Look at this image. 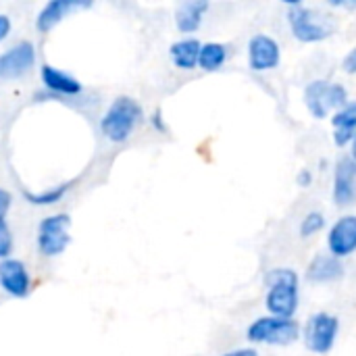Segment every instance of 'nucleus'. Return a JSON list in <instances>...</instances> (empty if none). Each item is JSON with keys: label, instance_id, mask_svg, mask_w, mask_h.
<instances>
[{"label": "nucleus", "instance_id": "nucleus-10", "mask_svg": "<svg viewBox=\"0 0 356 356\" xmlns=\"http://www.w3.org/2000/svg\"><path fill=\"white\" fill-rule=\"evenodd\" d=\"M332 202L342 211L356 204V165L348 154H340L332 167Z\"/></svg>", "mask_w": 356, "mask_h": 356}, {"label": "nucleus", "instance_id": "nucleus-2", "mask_svg": "<svg viewBox=\"0 0 356 356\" xmlns=\"http://www.w3.org/2000/svg\"><path fill=\"white\" fill-rule=\"evenodd\" d=\"M286 25L290 35L307 46L323 44L338 29V21L332 13H323L321 8L300 0L286 2Z\"/></svg>", "mask_w": 356, "mask_h": 356}, {"label": "nucleus", "instance_id": "nucleus-1", "mask_svg": "<svg viewBox=\"0 0 356 356\" xmlns=\"http://www.w3.org/2000/svg\"><path fill=\"white\" fill-rule=\"evenodd\" d=\"M263 286L265 315L296 319L302 305V275L290 265H277L263 275Z\"/></svg>", "mask_w": 356, "mask_h": 356}, {"label": "nucleus", "instance_id": "nucleus-6", "mask_svg": "<svg viewBox=\"0 0 356 356\" xmlns=\"http://www.w3.org/2000/svg\"><path fill=\"white\" fill-rule=\"evenodd\" d=\"M342 321L332 311H315L300 323V342L311 355H330L340 338Z\"/></svg>", "mask_w": 356, "mask_h": 356}, {"label": "nucleus", "instance_id": "nucleus-14", "mask_svg": "<svg viewBox=\"0 0 356 356\" xmlns=\"http://www.w3.org/2000/svg\"><path fill=\"white\" fill-rule=\"evenodd\" d=\"M40 77H42L44 88L58 96H77L83 90V83L77 77H73L71 73H67L58 67H52L48 63L40 67Z\"/></svg>", "mask_w": 356, "mask_h": 356}, {"label": "nucleus", "instance_id": "nucleus-15", "mask_svg": "<svg viewBox=\"0 0 356 356\" xmlns=\"http://www.w3.org/2000/svg\"><path fill=\"white\" fill-rule=\"evenodd\" d=\"M90 6V2L83 0H50L44 4V8L38 13L35 17V29L40 33H48L50 29H54L71 10L75 8H83Z\"/></svg>", "mask_w": 356, "mask_h": 356}, {"label": "nucleus", "instance_id": "nucleus-23", "mask_svg": "<svg viewBox=\"0 0 356 356\" xmlns=\"http://www.w3.org/2000/svg\"><path fill=\"white\" fill-rule=\"evenodd\" d=\"M356 134H348V131H338V129H332V142L338 150H348L353 140H355Z\"/></svg>", "mask_w": 356, "mask_h": 356}, {"label": "nucleus", "instance_id": "nucleus-13", "mask_svg": "<svg viewBox=\"0 0 356 356\" xmlns=\"http://www.w3.org/2000/svg\"><path fill=\"white\" fill-rule=\"evenodd\" d=\"M0 288L13 298H27L31 292V275L23 261L4 259L0 261Z\"/></svg>", "mask_w": 356, "mask_h": 356}, {"label": "nucleus", "instance_id": "nucleus-19", "mask_svg": "<svg viewBox=\"0 0 356 356\" xmlns=\"http://www.w3.org/2000/svg\"><path fill=\"white\" fill-rule=\"evenodd\" d=\"M327 225H330V221L323 211H319V209L307 211L298 221V236L302 240H313V238L325 234Z\"/></svg>", "mask_w": 356, "mask_h": 356}, {"label": "nucleus", "instance_id": "nucleus-4", "mask_svg": "<svg viewBox=\"0 0 356 356\" xmlns=\"http://www.w3.org/2000/svg\"><path fill=\"white\" fill-rule=\"evenodd\" d=\"M350 100L346 83L327 77L311 79L302 90V104L315 121H330L332 113Z\"/></svg>", "mask_w": 356, "mask_h": 356}, {"label": "nucleus", "instance_id": "nucleus-21", "mask_svg": "<svg viewBox=\"0 0 356 356\" xmlns=\"http://www.w3.org/2000/svg\"><path fill=\"white\" fill-rule=\"evenodd\" d=\"M73 184H58L50 190H44V192H25V200L29 204H35V207H50V204H56L65 198V194L71 190Z\"/></svg>", "mask_w": 356, "mask_h": 356}, {"label": "nucleus", "instance_id": "nucleus-8", "mask_svg": "<svg viewBox=\"0 0 356 356\" xmlns=\"http://www.w3.org/2000/svg\"><path fill=\"white\" fill-rule=\"evenodd\" d=\"M325 252L332 257L346 261L356 254V213L344 211L334 221H330L325 234H323Z\"/></svg>", "mask_w": 356, "mask_h": 356}, {"label": "nucleus", "instance_id": "nucleus-20", "mask_svg": "<svg viewBox=\"0 0 356 356\" xmlns=\"http://www.w3.org/2000/svg\"><path fill=\"white\" fill-rule=\"evenodd\" d=\"M330 125H332V129H338V131L356 134V98H350L344 106H340L336 113H332Z\"/></svg>", "mask_w": 356, "mask_h": 356}, {"label": "nucleus", "instance_id": "nucleus-9", "mask_svg": "<svg viewBox=\"0 0 356 356\" xmlns=\"http://www.w3.org/2000/svg\"><path fill=\"white\" fill-rule=\"evenodd\" d=\"M69 229H71V217L67 213L44 217L38 225V238H35L38 252L46 259H54L63 254L71 242Z\"/></svg>", "mask_w": 356, "mask_h": 356}, {"label": "nucleus", "instance_id": "nucleus-27", "mask_svg": "<svg viewBox=\"0 0 356 356\" xmlns=\"http://www.w3.org/2000/svg\"><path fill=\"white\" fill-rule=\"evenodd\" d=\"M327 8L332 10H356V0H327L325 2Z\"/></svg>", "mask_w": 356, "mask_h": 356}, {"label": "nucleus", "instance_id": "nucleus-5", "mask_svg": "<svg viewBox=\"0 0 356 356\" xmlns=\"http://www.w3.org/2000/svg\"><path fill=\"white\" fill-rule=\"evenodd\" d=\"M144 121L142 104L131 96H117L100 119L102 136L113 144L127 142Z\"/></svg>", "mask_w": 356, "mask_h": 356}, {"label": "nucleus", "instance_id": "nucleus-7", "mask_svg": "<svg viewBox=\"0 0 356 356\" xmlns=\"http://www.w3.org/2000/svg\"><path fill=\"white\" fill-rule=\"evenodd\" d=\"M284 58L282 42L265 31L252 33L246 42V65L252 73L265 75L280 69Z\"/></svg>", "mask_w": 356, "mask_h": 356}, {"label": "nucleus", "instance_id": "nucleus-28", "mask_svg": "<svg viewBox=\"0 0 356 356\" xmlns=\"http://www.w3.org/2000/svg\"><path fill=\"white\" fill-rule=\"evenodd\" d=\"M221 356H261V353L252 346H238V348H232L227 353H223Z\"/></svg>", "mask_w": 356, "mask_h": 356}, {"label": "nucleus", "instance_id": "nucleus-32", "mask_svg": "<svg viewBox=\"0 0 356 356\" xmlns=\"http://www.w3.org/2000/svg\"><path fill=\"white\" fill-rule=\"evenodd\" d=\"M327 165H330V161H327V159H319V169H321V171H325V169H327Z\"/></svg>", "mask_w": 356, "mask_h": 356}, {"label": "nucleus", "instance_id": "nucleus-22", "mask_svg": "<svg viewBox=\"0 0 356 356\" xmlns=\"http://www.w3.org/2000/svg\"><path fill=\"white\" fill-rule=\"evenodd\" d=\"M13 252V234L4 217H0V261L8 259Z\"/></svg>", "mask_w": 356, "mask_h": 356}, {"label": "nucleus", "instance_id": "nucleus-25", "mask_svg": "<svg viewBox=\"0 0 356 356\" xmlns=\"http://www.w3.org/2000/svg\"><path fill=\"white\" fill-rule=\"evenodd\" d=\"M342 73H346V75H350V77H355L356 75V44L342 56Z\"/></svg>", "mask_w": 356, "mask_h": 356}, {"label": "nucleus", "instance_id": "nucleus-16", "mask_svg": "<svg viewBox=\"0 0 356 356\" xmlns=\"http://www.w3.org/2000/svg\"><path fill=\"white\" fill-rule=\"evenodd\" d=\"M211 10L209 0H188L177 6L175 10V27L179 33H196L202 23L207 13Z\"/></svg>", "mask_w": 356, "mask_h": 356}, {"label": "nucleus", "instance_id": "nucleus-17", "mask_svg": "<svg viewBox=\"0 0 356 356\" xmlns=\"http://www.w3.org/2000/svg\"><path fill=\"white\" fill-rule=\"evenodd\" d=\"M200 46H202V42L198 38H194V35H186V38L173 42L171 48H169L171 63L179 71H194V69H198Z\"/></svg>", "mask_w": 356, "mask_h": 356}, {"label": "nucleus", "instance_id": "nucleus-3", "mask_svg": "<svg viewBox=\"0 0 356 356\" xmlns=\"http://www.w3.org/2000/svg\"><path fill=\"white\" fill-rule=\"evenodd\" d=\"M252 348H288L300 342V323L296 319H280L271 315L254 317L244 332Z\"/></svg>", "mask_w": 356, "mask_h": 356}, {"label": "nucleus", "instance_id": "nucleus-12", "mask_svg": "<svg viewBox=\"0 0 356 356\" xmlns=\"http://www.w3.org/2000/svg\"><path fill=\"white\" fill-rule=\"evenodd\" d=\"M35 46L27 40L13 44L4 52H0V79H19L31 71L35 65Z\"/></svg>", "mask_w": 356, "mask_h": 356}, {"label": "nucleus", "instance_id": "nucleus-31", "mask_svg": "<svg viewBox=\"0 0 356 356\" xmlns=\"http://www.w3.org/2000/svg\"><path fill=\"white\" fill-rule=\"evenodd\" d=\"M346 154L350 156V161L356 165V136H355V140H353V144H350V148L346 150Z\"/></svg>", "mask_w": 356, "mask_h": 356}, {"label": "nucleus", "instance_id": "nucleus-30", "mask_svg": "<svg viewBox=\"0 0 356 356\" xmlns=\"http://www.w3.org/2000/svg\"><path fill=\"white\" fill-rule=\"evenodd\" d=\"M13 29V23H10V17L8 15H0V42H4L8 38Z\"/></svg>", "mask_w": 356, "mask_h": 356}, {"label": "nucleus", "instance_id": "nucleus-24", "mask_svg": "<svg viewBox=\"0 0 356 356\" xmlns=\"http://www.w3.org/2000/svg\"><path fill=\"white\" fill-rule=\"evenodd\" d=\"M313 184H315V171H313L311 167L298 169V173H296V186H298L300 190H309Z\"/></svg>", "mask_w": 356, "mask_h": 356}, {"label": "nucleus", "instance_id": "nucleus-11", "mask_svg": "<svg viewBox=\"0 0 356 356\" xmlns=\"http://www.w3.org/2000/svg\"><path fill=\"white\" fill-rule=\"evenodd\" d=\"M346 275V265L344 261L332 257L330 252L325 250H319L315 252L307 267H305V280L311 284V286H334L338 282H342Z\"/></svg>", "mask_w": 356, "mask_h": 356}, {"label": "nucleus", "instance_id": "nucleus-29", "mask_svg": "<svg viewBox=\"0 0 356 356\" xmlns=\"http://www.w3.org/2000/svg\"><path fill=\"white\" fill-rule=\"evenodd\" d=\"M10 204H13V196H10V192H8V190H4V188H0V217H4V215L8 213Z\"/></svg>", "mask_w": 356, "mask_h": 356}, {"label": "nucleus", "instance_id": "nucleus-18", "mask_svg": "<svg viewBox=\"0 0 356 356\" xmlns=\"http://www.w3.org/2000/svg\"><path fill=\"white\" fill-rule=\"evenodd\" d=\"M229 60V46L223 42H202L200 54H198V69L204 73H217L221 71Z\"/></svg>", "mask_w": 356, "mask_h": 356}, {"label": "nucleus", "instance_id": "nucleus-26", "mask_svg": "<svg viewBox=\"0 0 356 356\" xmlns=\"http://www.w3.org/2000/svg\"><path fill=\"white\" fill-rule=\"evenodd\" d=\"M150 125H152V129L159 131V134H167V131H169V125H167V121H165L161 108H156V111L150 115Z\"/></svg>", "mask_w": 356, "mask_h": 356}]
</instances>
